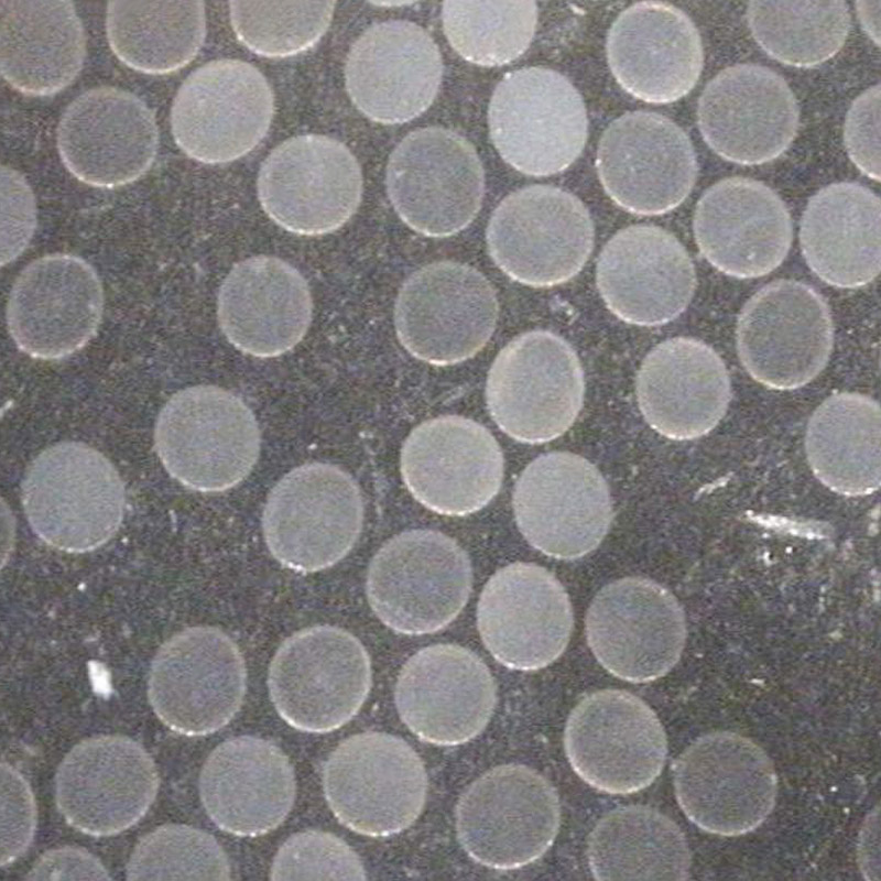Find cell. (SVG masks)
I'll return each mask as SVG.
<instances>
[{
	"instance_id": "obj_1",
	"label": "cell",
	"mask_w": 881,
	"mask_h": 881,
	"mask_svg": "<svg viewBox=\"0 0 881 881\" xmlns=\"http://www.w3.org/2000/svg\"><path fill=\"white\" fill-rule=\"evenodd\" d=\"M22 503L33 532L48 545L83 553L108 542L124 510L122 480L97 449L63 442L30 464Z\"/></svg>"
},
{
	"instance_id": "obj_2",
	"label": "cell",
	"mask_w": 881,
	"mask_h": 881,
	"mask_svg": "<svg viewBox=\"0 0 881 881\" xmlns=\"http://www.w3.org/2000/svg\"><path fill=\"white\" fill-rule=\"evenodd\" d=\"M154 445L173 478L193 490L217 492L251 471L260 431L239 396L216 385H195L178 391L162 407Z\"/></svg>"
},
{
	"instance_id": "obj_3",
	"label": "cell",
	"mask_w": 881,
	"mask_h": 881,
	"mask_svg": "<svg viewBox=\"0 0 881 881\" xmlns=\"http://www.w3.org/2000/svg\"><path fill=\"white\" fill-rule=\"evenodd\" d=\"M472 583L466 552L433 530L402 532L377 552L367 575L376 616L395 632L421 635L448 626L466 605Z\"/></svg>"
},
{
	"instance_id": "obj_4",
	"label": "cell",
	"mask_w": 881,
	"mask_h": 881,
	"mask_svg": "<svg viewBox=\"0 0 881 881\" xmlns=\"http://www.w3.org/2000/svg\"><path fill=\"white\" fill-rule=\"evenodd\" d=\"M280 717L305 732L324 733L347 724L371 687L370 657L361 642L333 626H315L289 637L268 675Z\"/></svg>"
},
{
	"instance_id": "obj_5",
	"label": "cell",
	"mask_w": 881,
	"mask_h": 881,
	"mask_svg": "<svg viewBox=\"0 0 881 881\" xmlns=\"http://www.w3.org/2000/svg\"><path fill=\"white\" fill-rule=\"evenodd\" d=\"M584 371L562 337L531 330L508 342L487 378L489 413L510 437L541 444L557 438L575 422L584 402Z\"/></svg>"
},
{
	"instance_id": "obj_6",
	"label": "cell",
	"mask_w": 881,
	"mask_h": 881,
	"mask_svg": "<svg viewBox=\"0 0 881 881\" xmlns=\"http://www.w3.org/2000/svg\"><path fill=\"white\" fill-rule=\"evenodd\" d=\"M323 788L335 817L350 830L388 837L420 816L427 793L424 763L403 739L379 731L354 735L329 754Z\"/></svg>"
},
{
	"instance_id": "obj_7",
	"label": "cell",
	"mask_w": 881,
	"mask_h": 881,
	"mask_svg": "<svg viewBox=\"0 0 881 881\" xmlns=\"http://www.w3.org/2000/svg\"><path fill=\"white\" fill-rule=\"evenodd\" d=\"M556 790L521 764L496 766L474 781L456 807L459 844L476 862L513 870L541 858L559 828Z\"/></svg>"
},
{
	"instance_id": "obj_8",
	"label": "cell",
	"mask_w": 881,
	"mask_h": 881,
	"mask_svg": "<svg viewBox=\"0 0 881 881\" xmlns=\"http://www.w3.org/2000/svg\"><path fill=\"white\" fill-rule=\"evenodd\" d=\"M362 520V497L354 478L335 465L312 463L296 467L273 487L262 529L276 561L312 573L346 556Z\"/></svg>"
},
{
	"instance_id": "obj_9",
	"label": "cell",
	"mask_w": 881,
	"mask_h": 881,
	"mask_svg": "<svg viewBox=\"0 0 881 881\" xmlns=\"http://www.w3.org/2000/svg\"><path fill=\"white\" fill-rule=\"evenodd\" d=\"M491 141L514 170L548 176L567 168L587 139V112L573 84L556 70L525 67L496 86L488 109Z\"/></svg>"
},
{
	"instance_id": "obj_10",
	"label": "cell",
	"mask_w": 881,
	"mask_h": 881,
	"mask_svg": "<svg viewBox=\"0 0 881 881\" xmlns=\"http://www.w3.org/2000/svg\"><path fill=\"white\" fill-rule=\"evenodd\" d=\"M673 784L686 817L719 836L758 828L772 812L777 793L766 752L730 731L706 733L689 744L673 764Z\"/></svg>"
},
{
	"instance_id": "obj_11",
	"label": "cell",
	"mask_w": 881,
	"mask_h": 881,
	"mask_svg": "<svg viewBox=\"0 0 881 881\" xmlns=\"http://www.w3.org/2000/svg\"><path fill=\"white\" fill-rule=\"evenodd\" d=\"M489 254L512 280L533 287L567 282L585 265L594 225L585 205L558 187L533 185L507 196L486 232Z\"/></svg>"
},
{
	"instance_id": "obj_12",
	"label": "cell",
	"mask_w": 881,
	"mask_h": 881,
	"mask_svg": "<svg viewBox=\"0 0 881 881\" xmlns=\"http://www.w3.org/2000/svg\"><path fill=\"white\" fill-rule=\"evenodd\" d=\"M498 311L496 291L483 274L464 263L437 261L416 270L402 284L394 326L400 342L415 358L454 365L485 347Z\"/></svg>"
},
{
	"instance_id": "obj_13",
	"label": "cell",
	"mask_w": 881,
	"mask_h": 881,
	"mask_svg": "<svg viewBox=\"0 0 881 881\" xmlns=\"http://www.w3.org/2000/svg\"><path fill=\"white\" fill-rule=\"evenodd\" d=\"M385 184L392 206L410 228L448 237L478 214L485 175L471 143L454 131L428 127L412 131L394 148Z\"/></svg>"
},
{
	"instance_id": "obj_14",
	"label": "cell",
	"mask_w": 881,
	"mask_h": 881,
	"mask_svg": "<svg viewBox=\"0 0 881 881\" xmlns=\"http://www.w3.org/2000/svg\"><path fill=\"white\" fill-rule=\"evenodd\" d=\"M247 671L236 643L214 627L187 628L162 644L149 676L153 711L171 730L204 736L239 710Z\"/></svg>"
},
{
	"instance_id": "obj_15",
	"label": "cell",
	"mask_w": 881,
	"mask_h": 881,
	"mask_svg": "<svg viewBox=\"0 0 881 881\" xmlns=\"http://www.w3.org/2000/svg\"><path fill=\"white\" fill-rule=\"evenodd\" d=\"M564 748L576 774L596 790L631 794L654 782L663 770L667 740L652 708L621 689H601L572 710Z\"/></svg>"
},
{
	"instance_id": "obj_16",
	"label": "cell",
	"mask_w": 881,
	"mask_h": 881,
	"mask_svg": "<svg viewBox=\"0 0 881 881\" xmlns=\"http://www.w3.org/2000/svg\"><path fill=\"white\" fill-rule=\"evenodd\" d=\"M739 359L759 383L797 389L825 368L834 344L826 301L811 286L776 280L742 307L736 328Z\"/></svg>"
},
{
	"instance_id": "obj_17",
	"label": "cell",
	"mask_w": 881,
	"mask_h": 881,
	"mask_svg": "<svg viewBox=\"0 0 881 881\" xmlns=\"http://www.w3.org/2000/svg\"><path fill=\"white\" fill-rule=\"evenodd\" d=\"M274 113L265 77L239 59L209 62L185 79L171 109L176 144L206 164L233 161L265 135Z\"/></svg>"
},
{
	"instance_id": "obj_18",
	"label": "cell",
	"mask_w": 881,
	"mask_h": 881,
	"mask_svg": "<svg viewBox=\"0 0 881 881\" xmlns=\"http://www.w3.org/2000/svg\"><path fill=\"white\" fill-rule=\"evenodd\" d=\"M257 188L263 210L279 226L318 236L340 228L356 211L362 174L345 144L305 134L272 150L260 167Z\"/></svg>"
},
{
	"instance_id": "obj_19",
	"label": "cell",
	"mask_w": 881,
	"mask_h": 881,
	"mask_svg": "<svg viewBox=\"0 0 881 881\" xmlns=\"http://www.w3.org/2000/svg\"><path fill=\"white\" fill-rule=\"evenodd\" d=\"M585 632L592 654L609 673L645 683L664 676L678 662L686 619L668 589L648 578L626 577L595 596Z\"/></svg>"
},
{
	"instance_id": "obj_20",
	"label": "cell",
	"mask_w": 881,
	"mask_h": 881,
	"mask_svg": "<svg viewBox=\"0 0 881 881\" xmlns=\"http://www.w3.org/2000/svg\"><path fill=\"white\" fill-rule=\"evenodd\" d=\"M518 527L540 552L575 559L595 550L612 520L609 488L586 458L553 452L530 463L512 498Z\"/></svg>"
},
{
	"instance_id": "obj_21",
	"label": "cell",
	"mask_w": 881,
	"mask_h": 881,
	"mask_svg": "<svg viewBox=\"0 0 881 881\" xmlns=\"http://www.w3.org/2000/svg\"><path fill=\"white\" fill-rule=\"evenodd\" d=\"M159 773L133 739L101 735L72 748L55 776V800L68 825L90 836H111L138 823L156 796Z\"/></svg>"
},
{
	"instance_id": "obj_22",
	"label": "cell",
	"mask_w": 881,
	"mask_h": 881,
	"mask_svg": "<svg viewBox=\"0 0 881 881\" xmlns=\"http://www.w3.org/2000/svg\"><path fill=\"white\" fill-rule=\"evenodd\" d=\"M608 196L624 210L661 215L681 205L697 176L694 148L668 118L632 111L613 120L602 133L596 157Z\"/></svg>"
},
{
	"instance_id": "obj_23",
	"label": "cell",
	"mask_w": 881,
	"mask_h": 881,
	"mask_svg": "<svg viewBox=\"0 0 881 881\" xmlns=\"http://www.w3.org/2000/svg\"><path fill=\"white\" fill-rule=\"evenodd\" d=\"M400 469L411 494L425 508L444 515H467L498 493L503 455L481 424L445 415L417 425L401 449Z\"/></svg>"
},
{
	"instance_id": "obj_24",
	"label": "cell",
	"mask_w": 881,
	"mask_h": 881,
	"mask_svg": "<svg viewBox=\"0 0 881 881\" xmlns=\"http://www.w3.org/2000/svg\"><path fill=\"white\" fill-rule=\"evenodd\" d=\"M102 311V285L93 267L76 255L54 253L20 272L6 316L19 349L36 359L55 360L94 337Z\"/></svg>"
},
{
	"instance_id": "obj_25",
	"label": "cell",
	"mask_w": 881,
	"mask_h": 881,
	"mask_svg": "<svg viewBox=\"0 0 881 881\" xmlns=\"http://www.w3.org/2000/svg\"><path fill=\"white\" fill-rule=\"evenodd\" d=\"M573 624L564 587L532 563H513L496 572L477 606L486 649L512 670L535 671L554 662L566 649Z\"/></svg>"
},
{
	"instance_id": "obj_26",
	"label": "cell",
	"mask_w": 881,
	"mask_h": 881,
	"mask_svg": "<svg viewBox=\"0 0 881 881\" xmlns=\"http://www.w3.org/2000/svg\"><path fill=\"white\" fill-rule=\"evenodd\" d=\"M401 720L421 740L457 746L478 736L497 703V685L488 666L457 644H435L412 655L394 688Z\"/></svg>"
},
{
	"instance_id": "obj_27",
	"label": "cell",
	"mask_w": 881,
	"mask_h": 881,
	"mask_svg": "<svg viewBox=\"0 0 881 881\" xmlns=\"http://www.w3.org/2000/svg\"><path fill=\"white\" fill-rule=\"evenodd\" d=\"M798 105L786 81L755 64H738L718 73L704 88L697 123L709 148L742 165L776 159L792 143Z\"/></svg>"
},
{
	"instance_id": "obj_28",
	"label": "cell",
	"mask_w": 881,
	"mask_h": 881,
	"mask_svg": "<svg viewBox=\"0 0 881 881\" xmlns=\"http://www.w3.org/2000/svg\"><path fill=\"white\" fill-rule=\"evenodd\" d=\"M57 149L66 168L97 187L133 182L151 166L159 131L152 110L135 95L98 87L83 93L57 126Z\"/></svg>"
},
{
	"instance_id": "obj_29",
	"label": "cell",
	"mask_w": 881,
	"mask_h": 881,
	"mask_svg": "<svg viewBox=\"0 0 881 881\" xmlns=\"http://www.w3.org/2000/svg\"><path fill=\"white\" fill-rule=\"evenodd\" d=\"M443 75V61L432 36L404 20L368 28L351 45L345 83L355 106L384 124L410 121L433 102Z\"/></svg>"
},
{
	"instance_id": "obj_30",
	"label": "cell",
	"mask_w": 881,
	"mask_h": 881,
	"mask_svg": "<svg viewBox=\"0 0 881 881\" xmlns=\"http://www.w3.org/2000/svg\"><path fill=\"white\" fill-rule=\"evenodd\" d=\"M598 291L620 319L639 326L666 324L682 314L696 287L694 264L668 231L633 225L602 248L596 269Z\"/></svg>"
},
{
	"instance_id": "obj_31",
	"label": "cell",
	"mask_w": 881,
	"mask_h": 881,
	"mask_svg": "<svg viewBox=\"0 0 881 881\" xmlns=\"http://www.w3.org/2000/svg\"><path fill=\"white\" fill-rule=\"evenodd\" d=\"M693 229L704 258L738 279L772 272L792 242L791 217L783 200L769 186L747 177L711 185L696 205Z\"/></svg>"
},
{
	"instance_id": "obj_32",
	"label": "cell",
	"mask_w": 881,
	"mask_h": 881,
	"mask_svg": "<svg viewBox=\"0 0 881 881\" xmlns=\"http://www.w3.org/2000/svg\"><path fill=\"white\" fill-rule=\"evenodd\" d=\"M606 50L618 84L650 104H670L686 96L704 64L693 21L661 1L637 2L622 11L609 30Z\"/></svg>"
},
{
	"instance_id": "obj_33",
	"label": "cell",
	"mask_w": 881,
	"mask_h": 881,
	"mask_svg": "<svg viewBox=\"0 0 881 881\" xmlns=\"http://www.w3.org/2000/svg\"><path fill=\"white\" fill-rule=\"evenodd\" d=\"M198 786L213 823L241 837L261 836L280 826L296 793L286 754L253 736L233 737L217 746L202 768Z\"/></svg>"
},
{
	"instance_id": "obj_34",
	"label": "cell",
	"mask_w": 881,
	"mask_h": 881,
	"mask_svg": "<svg viewBox=\"0 0 881 881\" xmlns=\"http://www.w3.org/2000/svg\"><path fill=\"white\" fill-rule=\"evenodd\" d=\"M639 409L659 434L686 440L709 433L731 398L728 371L705 342L675 337L655 346L635 379Z\"/></svg>"
},
{
	"instance_id": "obj_35",
	"label": "cell",
	"mask_w": 881,
	"mask_h": 881,
	"mask_svg": "<svg viewBox=\"0 0 881 881\" xmlns=\"http://www.w3.org/2000/svg\"><path fill=\"white\" fill-rule=\"evenodd\" d=\"M312 296L303 275L290 263L258 255L233 265L217 302L219 326L240 351L274 357L291 350L306 334Z\"/></svg>"
},
{
	"instance_id": "obj_36",
	"label": "cell",
	"mask_w": 881,
	"mask_h": 881,
	"mask_svg": "<svg viewBox=\"0 0 881 881\" xmlns=\"http://www.w3.org/2000/svg\"><path fill=\"white\" fill-rule=\"evenodd\" d=\"M880 198L850 182L830 184L807 203L800 243L809 269L842 289L867 285L880 272Z\"/></svg>"
},
{
	"instance_id": "obj_37",
	"label": "cell",
	"mask_w": 881,
	"mask_h": 881,
	"mask_svg": "<svg viewBox=\"0 0 881 881\" xmlns=\"http://www.w3.org/2000/svg\"><path fill=\"white\" fill-rule=\"evenodd\" d=\"M85 53L73 2L0 1V67L13 88L31 96L56 94L75 79Z\"/></svg>"
},
{
	"instance_id": "obj_38",
	"label": "cell",
	"mask_w": 881,
	"mask_h": 881,
	"mask_svg": "<svg viewBox=\"0 0 881 881\" xmlns=\"http://www.w3.org/2000/svg\"><path fill=\"white\" fill-rule=\"evenodd\" d=\"M881 413L872 398L841 392L812 414L805 450L816 478L830 490L858 497L877 491L880 469Z\"/></svg>"
},
{
	"instance_id": "obj_39",
	"label": "cell",
	"mask_w": 881,
	"mask_h": 881,
	"mask_svg": "<svg viewBox=\"0 0 881 881\" xmlns=\"http://www.w3.org/2000/svg\"><path fill=\"white\" fill-rule=\"evenodd\" d=\"M587 858L597 880H686L692 866L681 828L643 805L607 813L590 833Z\"/></svg>"
},
{
	"instance_id": "obj_40",
	"label": "cell",
	"mask_w": 881,
	"mask_h": 881,
	"mask_svg": "<svg viewBox=\"0 0 881 881\" xmlns=\"http://www.w3.org/2000/svg\"><path fill=\"white\" fill-rule=\"evenodd\" d=\"M106 33L110 48L127 66L166 74L188 64L206 34L203 1H110Z\"/></svg>"
},
{
	"instance_id": "obj_41",
	"label": "cell",
	"mask_w": 881,
	"mask_h": 881,
	"mask_svg": "<svg viewBox=\"0 0 881 881\" xmlns=\"http://www.w3.org/2000/svg\"><path fill=\"white\" fill-rule=\"evenodd\" d=\"M747 21L755 42L771 57L812 67L844 46L851 18L844 1H750Z\"/></svg>"
},
{
	"instance_id": "obj_42",
	"label": "cell",
	"mask_w": 881,
	"mask_h": 881,
	"mask_svg": "<svg viewBox=\"0 0 881 881\" xmlns=\"http://www.w3.org/2000/svg\"><path fill=\"white\" fill-rule=\"evenodd\" d=\"M534 1H457L443 3L446 39L466 61L501 66L521 56L536 29Z\"/></svg>"
},
{
	"instance_id": "obj_43",
	"label": "cell",
	"mask_w": 881,
	"mask_h": 881,
	"mask_svg": "<svg viewBox=\"0 0 881 881\" xmlns=\"http://www.w3.org/2000/svg\"><path fill=\"white\" fill-rule=\"evenodd\" d=\"M335 1H230L232 30L255 54L284 57L313 46L333 19Z\"/></svg>"
},
{
	"instance_id": "obj_44",
	"label": "cell",
	"mask_w": 881,
	"mask_h": 881,
	"mask_svg": "<svg viewBox=\"0 0 881 881\" xmlns=\"http://www.w3.org/2000/svg\"><path fill=\"white\" fill-rule=\"evenodd\" d=\"M128 880H229L219 842L188 825L168 824L144 835L126 868Z\"/></svg>"
},
{
	"instance_id": "obj_45",
	"label": "cell",
	"mask_w": 881,
	"mask_h": 881,
	"mask_svg": "<svg viewBox=\"0 0 881 881\" xmlns=\"http://www.w3.org/2000/svg\"><path fill=\"white\" fill-rule=\"evenodd\" d=\"M270 879L366 880L359 856L334 834L308 829L289 837L276 851Z\"/></svg>"
},
{
	"instance_id": "obj_46",
	"label": "cell",
	"mask_w": 881,
	"mask_h": 881,
	"mask_svg": "<svg viewBox=\"0 0 881 881\" xmlns=\"http://www.w3.org/2000/svg\"><path fill=\"white\" fill-rule=\"evenodd\" d=\"M36 806L24 777L9 763L1 764V866L20 857L33 839Z\"/></svg>"
},
{
	"instance_id": "obj_47",
	"label": "cell",
	"mask_w": 881,
	"mask_h": 881,
	"mask_svg": "<svg viewBox=\"0 0 881 881\" xmlns=\"http://www.w3.org/2000/svg\"><path fill=\"white\" fill-rule=\"evenodd\" d=\"M1 263L14 260L28 246L36 225L35 199L25 178L1 166Z\"/></svg>"
},
{
	"instance_id": "obj_48",
	"label": "cell",
	"mask_w": 881,
	"mask_h": 881,
	"mask_svg": "<svg viewBox=\"0 0 881 881\" xmlns=\"http://www.w3.org/2000/svg\"><path fill=\"white\" fill-rule=\"evenodd\" d=\"M844 141L853 164L880 181V85L869 87L851 104L845 120Z\"/></svg>"
},
{
	"instance_id": "obj_49",
	"label": "cell",
	"mask_w": 881,
	"mask_h": 881,
	"mask_svg": "<svg viewBox=\"0 0 881 881\" xmlns=\"http://www.w3.org/2000/svg\"><path fill=\"white\" fill-rule=\"evenodd\" d=\"M28 880H110L107 869L83 848L65 846L43 853L25 875Z\"/></svg>"
},
{
	"instance_id": "obj_50",
	"label": "cell",
	"mask_w": 881,
	"mask_h": 881,
	"mask_svg": "<svg viewBox=\"0 0 881 881\" xmlns=\"http://www.w3.org/2000/svg\"><path fill=\"white\" fill-rule=\"evenodd\" d=\"M857 13L863 31L879 46L880 44V1H859Z\"/></svg>"
}]
</instances>
